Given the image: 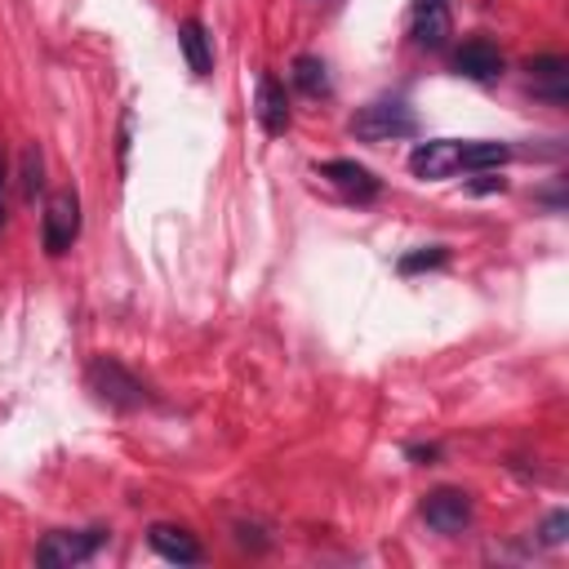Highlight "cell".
Listing matches in <instances>:
<instances>
[{
  "label": "cell",
  "mask_w": 569,
  "mask_h": 569,
  "mask_svg": "<svg viewBox=\"0 0 569 569\" xmlns=\"http://www.w3.org/2000/svg\"><path fill=\"white\" fill-rule=\"evenodd\" d=\"M351 138L360 142H396V138H413L418 133V116L405 98H378V102H365L351 120H347Z\"/></svg>",
  "instance_id": "6da1fadb"
},
{
  "label": "cell",
  "mask_w": 569,
  "mask_h": 569,
  "mask_svg": "<svg viewBox=\"0 0 569 569\" xmlns=\"http://www.w3.org/2000/svg\"><path fill=\"white\" fill-rule=\"evenodd\" d=\"M89 391L107 405V409H120V413H129V409H138V405H147V387L116 360V356H98V360H89Z\"/></svg>",
  "instance_id": "7a4b0ae2"
},
{
  "label": "cell",
  "mask_w": 569,
  "mask_h": 569,
  "mask_svg": "<svg viewBox=\"0 0 569 569\" xmlns=\"http://www.w3.org/2000/svg\"><path fill=\"white\" fill-rule=\"evenodd\" d=\"M107 542V529H53L40 538L36 547V565L44 569H71L98 556V547Z\"/></svg>",
  "instance_id": "3957f363"
},
{
  "label": "cell",
  "mask_w": 569,
  "mask_h": 569,
  "mask_svg": "<svg viewBox=\"0 0 569 569\" xmlns=\"http://www.w3.org/2000/svg\"><path fill=\"white\" fill-rule=\"evenodd\" d=\"M80 236V196L67 187V191H53L49 204H44V218H40V244L49 258H62Z\"/></svg>",
  "instance_id": "277c9868"
},
{
  "label": "cell",
  "mask_w": 569,
  "mask_h": 569,
  "mask_svg": "<svg viewBox=\"0 0 569 569\" xmlns=\"http://www.w3.org/2000/svg\"><path fill=\"white\" fill-rule=\"evenodd\" d=\"M471 493H462V489H431L427 498H422V520L436 529V533H462L467 525H471Z\"/></svg>",
  "instance_id": "5b68a950"
},
{
  "label": "cell",
  "mask_w": 569,
  "mask_h": 569,
  "mask_svg": "<svg viewBox=\"0 0 569 569\" xmlns=\"http://www.w3.org/2000/svg\"><path fill=\"white\" fill-rule=\"evenodd\" d=\"M409 169L418 178H449L462 169V142L458 138H431L409 151Z\"/></svg>",
  "instance_id": "8992f818"
},
{
  "label": "cell",
  "mask_w": 569,
  "mask_h": 569,
  "mask_svg": "<svg viewBox=\"0 0 569 569\" xmlns=\"http://www.w3.org/2000/svg\"><path fill=\"white\" fill-rule=\"evenodd\" d=\"M525 71H529V89H533V98H547L551 107H565V98H569V67H565V58H529L525 62Z\"/></svg>",
  "instance_id": "52a82bcc"
},
{
  "label": "cell",
  "mask_w": 569,
  "mask_h": 569,
  "mask_svg": "<svg viewBox=\"0 0 569 569\" xmlns=\"http://www.w3.org/2000/svg\"><path fill=\"white\" fill-rule=\"evenodd\" d=\"M316 173L325 178V182H333L342 196H351V200H373L378 196V178L365 169V164H356V160H325V164H316Z\"/></svg>",
  "instance_id": "ba28073f"
},
{
  "label": "cell",
  "mask_w": 569,
  "mask_h": 569,
  "mask_svg": "<svg viewBox=\"0 0 569 569\" xmlns=\"http://www.w3.org/2000/svg\"><path fill=\"white\" fill-rule=\"evenodd\" d=\"M253 116H258V124H262L271 138H280V133L289 129V98H284V84H280L276 76H262V80H258Z\"/></svg>",
  "instance_id": "9c48e42d"
},
{
  "label": "cell",
  "mask_w": 569,
  "mask_h": 569,
  "mask_svg": "<svg viewBox=\"0 0 569 569\" xmlns=\"http://www.w3.org/2000/svg\"><path fill=\"white\" fill-rule=\"evenodd\" d=\"M147 542L156 556H164L169 565H196L200 560V542L196 533H187L182 525H151L147 529Z\"/></svg>",
  "instance_id": "30bf717a"
},
{
  "label": "cell",
  "mask_w": 569,
  "mask_h": 569,
  "mask_svg": "<svg viewBox=\"0 0 569 569\" xmlns=\"http://www.w3.org/2000/svg\"><path fill=\"white\" fill-rule=\"evenodd\" d=\"M449 31H453V22H449L445 0H436V4H413V27H409V36H413L418 49H440V44L449 40Z\"/></svg>",
  "instance_id": "8fae6325"
},
{
  "label": "cell",
  "mask_w": 569,
  "mask_h": 569,
  "mask_svg": "<svg viewBox=\"0 0 569 569\" xmlns=\"http://www.w3.org/2000/svg\"><path fill=\"white\" fill-rule=\"evenodd\" d=\"M453 71L467 76V80H493V76L502 71V53H498V44H489V40H467V44L453 53Z\"/></svg>",
  "instance_id": "7c38bea8"
},
{
  "label": "cell",
  "mask_w": 569,
  "mask_h": 569,
  "mask_svg": "<svg viewBox=\"0 0 569 569\" xmlns=\"http://www.w3.org/2000/svg\"><path fill=\"white\" fill-rule=\"evenodd\" d=\"M178 44H182V58H187V67H191L196 76H209V71H213V40H209L204 22L187 18V22L178 27Z\"/></svg>",
  "instance_id": "4fadbf2b"
},
{
  "label": "cell",
  "mask_w": 569,
  "mask_h": 569,
  "mask_svg": "<svg viewBox=\"0 0 569 569\" xmlns=\"http://www.w3.org/2000/svg\"><path fill=\"white\" fill-rule=\"evenodd\" d=\"M289 76H293V84H298L307 98H329V93H333L329 67H325L316 53H298V58L289 62Z\"/></svg>",
  "instance_id": "5bb4252c"
},
{
  "label": "cell",
  "mask_w": 569,
  "mask_h": 569,
  "mask_svg": "<svg viewBox=\"0 0 569 569\" xmlns=\"http://www.w3.org/2000/svg\"><path fill=\"white\" fill-rule=\"evenodd\" d=\"M511 160V147L507 142H462V169H498Z\"/></svg>",
  "instance_id": "9a60e30c"
},
{
  "label": "cell",
  "mask_w": 569,
  "mask_h": 569,
  "mask_svg": "<svg viewBox=\"0 0 569 569\" xmlns=\"http://www.w3.org/2000/svg\"><path fill=\"white\" fill-rule=\"evenodd\" d=\"M18 187H22V200H36V196L44 191V156H40V147H22Z\"/></svg>",
  "instance_id": "2e32d148"
},
{
  "label": "cell",
  "mask_w": 569,
  "mask_h": 569,
  "mask_svg": "<svg viewBox=\"0 0 569 569\" xmlns=\"http://www.w3.org/2000/svg\"><path fill=\"white\" fill-rule=\"evenodd\" d=\"M445 262H449V249H445V244H431V249L405 253V258H400V276H413V271H431V267H445Z\"/></svg>",
  "instance_id": "e0dca14e"
},
{
  "label": "cell",
  "mask_w": 569,
  "mask_h": 569,
  "mask_svg": "<svg viewBox=\"0 0 569 569\" xmlns=\"http://www.w3.org/2000/svg\"><path fill=\"white\" fill-rule=\"evenodd\" d=\"M565 533H569V511H551V516L538 525V542H542V547H560Z\"/></svg>",
  "instance_id": "ac0fdd59"
},
{
  "label": "cell",
  "mask_w": 569,
  "mask_h": 569,
  "mask_svg": "<svg viewBox=\"0 0 569 569\" xmlns=\"http://www.w3.org/2000/svg\"><path fill=\"white\" fill-rule=\"evenodd\" d=\"M4 204H9V160L0 151V231H4Z\"/></svg>",
  "instance_id": "d6986e66"
},
{
  "label": "cell",
  "mask_w": 569,
  "mask_h": 569,
  "mask_svg": "<svg viewBox=\"0 0 569 569\" xmlns=\"http://www.w3.org/2000/svg\"><path fill=\"white\" fill-rule=\"evenodd\" d=\"M507 182L502 178H480V182H471V191H502Z\"/></svg>",
  "instance_id": "ffe728a7"
},
{
  "label": "cell",
  "mask_w": 569,
  "mask_h": 569,
  "mask_svg": "<svg viewBox=\"0 0 569 569\" xmlns=\"http://www.w3.org/2000/svg\"><path fill=\"white\" fill-rule=\"evenodd\" d=\"M436 453H440L436 445H413V449H409V458H436Z\"/></svg>",
  "instance_id": "44dd1931"
},
{
  "label": "cell",
  "mask_w": 569,
  "mask_h": 569,
  "mask_svg": "<svg viewBox=\"0 0 569 569\" xmlns=\"http://www.w3.org/2000/svg\"><path fill=\"white\" fill-rule=\"evenodd\" d=\"M413 4H436V0H413Z\"/></svg>",
  "instance_id": "7402d4cb"
}]
</instances>
